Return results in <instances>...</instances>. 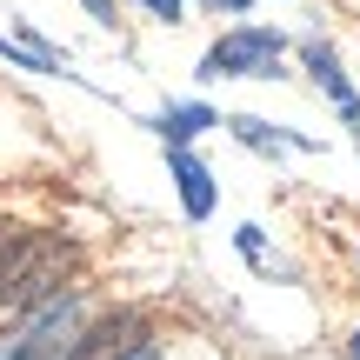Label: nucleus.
<instances>
[{
    "label": "nucleus",
    "mask_w": 360,
    "mask_h": 360,
    "mask_svg": "<svg viewBox=\"0 0 360 360\" xmlns=\"http://www.w3.org/2000/svg\"><path fill=\"white\" fill-rule=\"evenodd\" d=\"M200 7H214V13H247L254 0H200Z\"/></svg>",
    "instance_id": "12"
},
{
    "label": "nucleus",
    "mask_w": 360,
    "mask_h": 360,
    "mask_svg": "<svg viewBox=\"0 0 360 360\" xmlns=\"http://www.w3.org/2000/svg\"><path fill=\"white\" fill-rule=\"evenodd\" d=\"M300 60H307V74L321 80V94L340 107V120L360 134V94H354V80H347V67H340V53L327 47V40H307V47H300Z\"/></svg>",
    "instance_id": "4"
},
{
    "label": "nucleus",
    "mask_w": 360,
    "mask_h": 360,
    "mask_svg": "<svg viewBox=\"0 0 360 360\" xmlns=\"http://www.w3.org/2000/svg\"><path fill=\"white\" fill-rule=\"evenodd\" d=\"M233 247H240V260H254V267H260V254H267V233H260L254 220H247V227L233 233Z\"/></svg>",
    "instance_id": "8"
},
{
    "label": "nucleus",
    "mask_w": 360,
    "mask_h": 360,
    "mask_svg": "<svg viewBox=\"0 0 360 360\" xmlns=\"http://www.w3.org/2000/svg\"><path fill=\"white\" fill-rule=\"evenodd\" d=\"M167 167H174V187H180V214L207 220L220 207V187H214V174H207V160L193 154V147H167Z\"/></svg>",
    "instance_id": "5"
},
{
    "label": "nucleus",
    "mask_w": 360,
    "mask_h": 360,
    "mask_svg": "<svg viewBox=\"0 0 360 360\" xmlns=\"http://www.w3.org/2000/svg\"><path fill=\"white\" fill-rule=\"evenodd\" d=\"M80 7H87V13H94V20H107V27H114V20H120V7H114V0H80Z\"/></svg>",
    "instance_id": "11"
},
{
    "label": "nucleus",
    "mask_w": 360,
    "mask_h": 360,
    "mask_svg": "<svg viewBox=\"0 0 360 360\" xmlns=\"http://www.w3.org/2000/svg\"><path fill=\"white\" fill-rule=\"evenodd\" d=\"M233 134H240V147H260V154H307V134H287V127H274V120H254V114H233L227 120Z\"/></svg>",
    "instance_id": "7"
},
{
    "label": "nucleus",
    "mask_w": 360,
    "mask_h": 360,
    "mask_svg": "<svg viewBox=\"0 0 360 360\" xmlns=\"http://www.w3.org/2000/svg\"><path fill=\"white\" fill-rule=\"evenodd\" d=\"M141 7H147V13H154V20H167V27H174V20H180V13H187V0H141Z\"/></svg>",
    "instance_id": "9"
},
{
    "label": "nucleus",
    "mask_w": 360,
    "mask_h": 360,
    "mask_svg": "<svg viewBox=\"0 0 360 360\" xmlns=\"http://www.w3.org/2000/svg\"><path fill=\"white\" fill-rule=\"evenodd\" d=\"M114 360H167V347H160V340H141V347H127V354H114Z\"/></svg>",
    "instance_id": "10"
},
{
    "label": "nucleus",
    "mask_w": 360,
    "mask_h": 360,
    "mask_svg": "<svg viewBox=\"0 0 360 360\" xmlns=\"http://www.w3.org/2000/svg\"><path fill=\"white\" fill-rule=\"evenodd\" d=\"M94 307H87V287H60L53 300H40L34 314H20V321L0 334V360H67L74 354V340L87 334Z\"/></svg>",
    "instance_id": "2"
},
{
    "label": "nucleus",
    "mask_w": 360,
    "mask_h": 360,
    "mask_svg": "<svg viewBox=\"0 0 360 360\" xmlns=\"http://www.w3.org/2000/svg\"><path fill=\"white\" fill-rule=\"evenodd\" d=\"M207 127H220V114H214V107H207V101H174L167 114L154 120V134H160V141H167V147H187L193 134H207Z\"/></svg>",
    "instance_id": "6"
},
{
    "label": "nucleus",
    "mask_w": 360,
    "mask_h": 360,
    "mask_svg": "<svg viewBox=\"0 0 360 360\" xmlns=\"http://www.w3.org/2000/svg\"><path fill=\"white\" fill-rule=\"evenodd\" d=\"M347 360H360V334H354V340H347Z\"/></svg>",
    "instance_id": "13"
},
{
    "label": "nucleus",
    "mask_w": 360,
    "mask_h": 360,
    "mask_svg": "<svg viewBox=\"0 0 360 360\" xmlns=\"http://www.w3.org/2000/svg\"><path fill=\"white\" fill-rule=\"evenodd\" d=\"M287 34L281 27H227L200 53V80H281Z\"/></svg>",
    "instance_id": "3"
},
{
    "label": "nucleus",
    "mask_w": 360,
    "mask_h": 360,
    "mask_svg": "<svg viewBox=\"0 0 360 360\" xmlns=\"http://www.w3.org/2000/svg\"><path fill=\"white\" fill-rule=\"evenodd\" d=\"M80 240L53 227H7L0 233V314H34L40 300H53L60 287H74Z\"/></svg>",
    "instance_id": "1"
}]
</instances>
